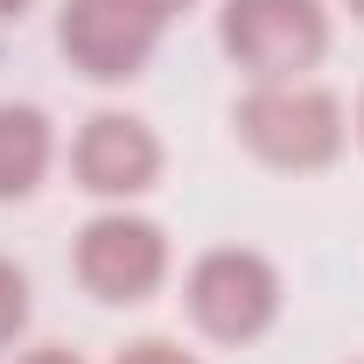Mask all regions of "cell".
I'll return each instance as SVG.
<instances>
[{
	"instance_id": "obj_10",
	"label": "cell",
	"mask_w": 364,
	"mask_h": 364,
	"mask_svg": "<svg viewBox=\"0 0 364 364\" xmlns=\"http://www.w3.org/2000/svg\"><path fill=\"white\" fill-rule=\"evenodd\" d=\"M134 7L147 14V21H161V28H168V21H182V14L196 7V0H134Z\"/></svg>"
},
{
	"instance_id": "obj_5",
	"label": "cell",
	"mask_w": 364,
	"mask_h": 364,
	"mask_svg": "<svg viewBox=\"0 0 364 364\" xmlns=\"http://www.w3.org/2000/svg\"><path fill=\"white\" fill-rule=\"evenodd\" d=\"M161 36L168 28L147 21L134 0H63V14H56V49L91 85H134L154 63Z\"/></svg>"
},
{
	"instance_id": "obj_12",
	"label": "cell",
	"mask_w": 364,
	"mask_h": 364,
	"mask_svg": "<svg viewBox=\"0 0 364 364\" xmlns=\"http://www.w3.org/2000/svg\"><path fill=\"white\" fill-rule=\"evenodd\" d=\"M36 0H0V21H14V14H28Z\"/></svg>"
},
{
	"instance_id": "obj_11",
	"label": "cell",
	"mask_w": 364,
	"mask_h": 364,
	"mask_svg": "<svg viewBox=\"0 0 364 364\" xmlns=\"http://www.w3.org/2000/svg\"><path fill=\"white\" fill-rule=\"evenodd\" d=\"M14 364H85V358H77L70 343H36L28 358H14Z\"/></svg>"
},
{
	"instance_id": "obj_9",
	"label": "cell",
	"mask_w": 364,
	"mask_h": 364,
	"mask_svg": "<svg viewBox=\"0 0 364 364\" xmlns=\"http://www.w3.org/2000/svg\"><path fill=\"white\" fill-rule=\"evenodd\" d=\"M112 364H203V358L182 350V343H168V336H140V343H127Z\"/></svg>"
},
{
	"instance_id": "obj_1",
	"label": "cell",
	"mask_w": 364,
	"mask_h": 364,
	"mask_svg": "<svg viewBox=\"0 0 364 364\" xmlns=\"http://www.w3.org/2000/svg\"><path fill=\"white\" fill-rule=\"evenodd\" d=\"M231 134L252 161H267L280 176H316L343 154L350 119H343V98L336 91L309 85V77H287V85H252L231 105Z\"/></svg>"
},
{
	"instance_id": "obj_8",
	"label": "cell",
	"mask_w": 364,
	"mask_h": 364,
	"mask_svg": "<svg viewBox=\"0 0 364 364\" xmlns=\"http://www.w3.org/2000/svg\"><path fill=\"white\" fill-rule=\"evenodd\" d=\"M28 316H36V301H28V273L0 252V350H14V343L28 336Z\"/></svg>"
},
{
	"instance_id": "obj_13",
	"label": "cell",
	"mask_w": 364,
	"mask_h": 364,
	"mask_svg": "<svg viewBox=\"0 0 364 364\" xmlns=\"http://www.w3.org/2000/svg\"><path fill=\"white\" fill-rule=\"evenodd\" d=\"M358 147H364V91H358Z\"/></svg>"
},
{
	"instance_id": "obj_3",
	"label": "cell",
	"mask_w": 364,
	"mask_h": 364,
	"mask_svg": "<svg viewBox=\"0 0 364 364\" xmlns=\"http://www.w3.org/2000/svg\"><path fill=\"white\" fill-rule=\"evenodd\" d=\"M218 43L252 85H287L329 56V7L322 0H225Z\"/></svg>"
},
{
	"instance_id": "obj_14",
	"label": "cell",
	"mask_w": 364,
	"mask_h": 364,
	"mask_svg": "<svg viewBox=\"0 0 364 364\" xmlns=\"http://www.w3.org/2000/svg\"><path fill=\"white\" fill-rule=\"evenodd\" d=\"M343 7H350V14H358V21H364V0H343Z\"/></svg>"
},
{
	"instance_id": "obj_6",
	"label": "cell",
	"mask_w": 364,
	"mask_h": 364,
	"mask_svg": "<svg viewBox=\"0 0 364 364\" xmlns=\"http://www.w3.org/2000/svg\"><path fill=\"white\" fill-rule=\"evenodd\" d=\"M70 176L85 196H105V203H134L161 182V134L140 119V112H91L77 140H70Z\"/></svg>"
},
{
	"instance_id": "obj_15",
	"label": "cell",
	"mask_w": 364,
	"mask_h": 364,
	"mask_svg": "<svg viewBox=\"0 0 364 364\" xmlns=\"http://www.w3.org/2000/svg\"><path fill=\"white\" fill-rule=\"evenodd\" d=\"M358 364H364V358H358Z\"/></svg>"
},
{
	"instance_id": "obj_7",
	"label": "cell",
	"mask_w": 364,
	"mask_h": 364,
	"mask_svg": "<svg viewBox=\"0 0 364 364\" xmlns=\"http://www.w3.org/2000/svg\"><path fill=\"white\" fill-rule=\"evenodd\" d=\"M49 161H56V127H49V112L28 105V98H7V105H0V203L36 196L43 176H49Z\"/></svg>"
},
{
	"instance_id": "obj_2",
	"label": "cell",
	"mask_w": 364,
	"mask_h": 364,
	"mask_svg": "<svg viewBox=\"0 0 364 364\" xmlns=\"http://www.w3.org/2000/svg\"><path fill=\"white\" fill-rule=\"evenodd\" d=\"M280 301H287V287H280V267H273L267 252H252V245H210V252H196L189 273H182V309L189 322L210 336V343H259L273 322H280Z\"/></svg>"
},
{
	"instance_id": "obj_4",
	"label": "cell",
	"mask_w": 364,
	"mask_h": 364,
	"mask_svg": "<svg viewBox=\"0 0 364 364\" xmlns=\"http://www.w3.org/2000/svg\"><path fill=\"white\" fill-rule=\"evenodd\" d=\"M70 267H77V287L91 301H112V309L154 301L161 280H168V231L140 210H127V203H112L77 231Z\"/></svg>"
}]
</instances>
